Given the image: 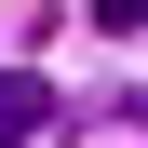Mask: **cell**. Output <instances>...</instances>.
Listing matches in <instances>:
<instances>
[{"instance_id": "cell-1", "label": "cell", "mask_w": 148, "mask_h": 148, "mask_svg": "<svg viewBox=\"0 0 148 148\" xmlns=\"http://www.w3.org/2000/svg\"><path fill=\"white\" fill-rule=\"evenodd\" d=\"M40 121H54V81H27V67H0V148H27Z\"/></svg>"}]
</instances>
